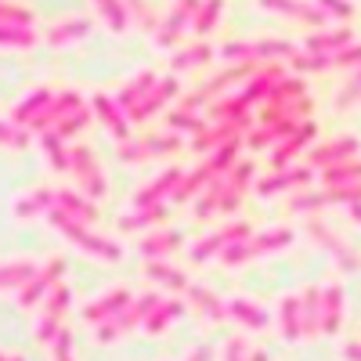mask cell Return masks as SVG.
Returning a JSON list of instances; mask_svg holds the SVG:
<instances>
[{"instance_id":"30bf717a","label":"cell","mask_w":361,"mask_h":361,"mask_svg":"<svg viewBox=\"0 0 361 361\" xmlns=\"http://www.w3.org/2000/svg\"><path fill=\"white\" fill-rule=\"evenodd\" d=\"M8 361H22V357H8Z\"/></svg>"},{"instance_id":"277c9868","label":"cell","mask_w":361,"mask_h":361,"mask_svg":"<svg viewBox=\"0 0 361 361\" xmlns=\"http://www.w3.org/2000/svg\"><path fill=\"white\" fill-rule=\"evenodd\" d=\"M51 279H54V267H51V271H44V275H40L33 286H25V289H22V304H33V300H37V296L51 286Z\"/></svg>"},{"instance_id":"9c48e42d","label":"cell","mask_w":361,"mask_h":361,"mask_svg":"<svg viewBox=\"0 0 361 361\" xmlns=\"http://www.w3.org/2000/svg\"><path fill=\"white\" fill-rule=\"evenodd\" d=\"M350 357H354V361H361V350H357V347H350Z\"/></svg>"},{"instance_id":"8992f818","label":"cell","mask_w":361,"mask_h":361,"mask_svg":"<svg viewBox=\"0 0 361 361\" xmlns=\"http://www.w3.org/2000/svg\"><path fill=\"white\" fill-rule=\"evenodd\" d=\"M170 314H177V307H173V304L159 307V311H156L152 318L145 322V329H148V333H159V329H166V325H170Z\"/></svg>"},{"instance_id":"8fae6325","label":"cell","mask_w":361,"mask_h":361,"mask_svg":"<svg viewBox=\"0 0 361 361\" xmlns=\"http://www.w3.org/2000/svg\"><path fill=\"white\" fill-rule=\"evenodd\" d=\"M0 361H8V357H4V354H0Z\"/></svg>"},{"instance_id":"5b68a950","label":"cell","mask_w":361,"mask_h":361,"mask_svg":"<svg viewBox=\"0 0 361 361\" xmlns=\"http://www.w3.org/2000/svg\"><path fill=\"white\" fill-rule=\"evenodd\" d=\"M231 311H235V314H243V322H246V325H264V322H267V318H264V311H257L253 304H243V300H235Z\"/></svg>"},{"instance_id":"3957f363","label":"cell","mask_w":361,"mask_h":361,"mask_svg":"<svg viewBox=\"0 0 361 361\" xmlns=\"http://www.w3.org/2000/svg\"><path fill=\"white\" fill-rule=\"evenodd\" d=\"M29 275H33V264H11V267L0 271V286H18Z\"/></svg>"},{"instance_id":"6da1fadb","label":"cell","mask_w":361,"mask_h":361,"mask_svg":"<svg viewBox=\"0 0 361 361\" xmlns=\"http://www.w3.org/2000/svg\"><path fill=\"white\" fill-rule=\"evenodd\" d=\"M66 307H69V289H58V293L51 296V304H47V314H44V322H40V340H51V336H58V322H62Z\"/></svg>"},{"instance_id":"ba28073f","label":"cell","mask_w":361,"mask_h":361,"mask_svg":"<svg viewBox=\"0 0 361 361\" xmlns=\"http://www.w3.org/2000/svg\"><path fill=\"white\" fill-rule=\"evenodd\" d=\"M246 357V350H243V340H231L228 347H224V361H243Z\"/></svg>"},{"instance_id":"7a4b0ae2","label":"cell","mask_w":361,"mask_h":361,"mask_svg":"<svg viewBox=\"0 0 361 361\" xmlns=\"http://www.w3.org/2000/svg\"><path fill=\"white\" fill-rule=\"evenodd\" d=\"M123 304H127V289H119V293H109L105 300H98L94 307H87V314H83V318H87V322H105L109 314H116V311L123 307Z\"/></svg>"},{"instance_id":"52a82bcc","label":"cell","mask_w":361,"mask_h":361,"mask_svg":"<svg viewBox=\"0 0 361 361\" xmlns=\"http://www.w3.org/2000/svg\"><path fill=\"white\" fill-rule=\"evenodd\" d=\"M54 361H73V354H69V336H66V333L54 336Z\"/></svg>"}]
</instances>
